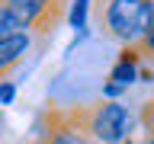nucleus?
Masks as SVG:
<instances>
[{
  "mask_svg": "<svg viewBox=\"0 0 154 144\" xmlns=\"http://www.w3.org/2000/svg\"><path fill=\"white\" fill-rule=\"evenodd\" d=\"M154 0H96V19L109 38L132 45L138 35L151 32Z\"/></svg>",
  "mask_w": 154,
  "mask_h": 144,
  "instance_id": "f257e3e1",
  "label": "nucleus"
},
{
  "mask_svg": "<svg viewBox=\"0 0 154 144\" xmlns=\"http://www.w3.org/2000/svg\"><path fill=\"white\" fill-rule=\"evenodd\" d=\"M77 131H87L84 138L93 141H106V144H119L135 131V115L128 106L116 103V99H103L80 109V125L74 122Z\"/></svg>",
  "mask_w": 154,
  "mask_h": 144,
  "instance_id": "f03ea898",
  "label": "nucleus"
},
{
  "mask_svg": "<svg viewBox=\"0 0 154 144\" xmlns=\"http://www.w3.org/2000/svg\"><path fill=\"white\" fill-rule=\"evenodd\" d=\"M3 3L29 35L32 32L35 35L55 32V26L64 19V10H67V0H3Z\"/></svg>",
  "mask_w": 154,
  "mask_h": 144,
  "instance_id": "7ed1b4c3",
  "label": "nucleus"
},
{
  "mask_svg": "<svg viewBox=\"0 0 154 144\" xmlns=\"http://www.w3.org/2000/svg\"><path fill=\"white\" fill-rule=\"evenodd\" d=\"M29 45H32V35H29L26 29H19V32H10V35L0 38V80L10 77L13 67L23 64V58L29 55Z\"/></svg>",
  "mask_w": 154,
  "mask_h": 144,
  "instance_id": "20e7f679",
  "label": "nucleus"
},
{
  "mask_svg": "<svg viewBox=\"0 0 154 144\" xmlns=\"http://www.w3.org/2000/svg\"><path fill=\"white\" fill-rule=\"evenodd\" d=\"M138 61H141V51H138L135 45H125L122 55H119V61H116L112 70H109V83L128 90V83L138 80Z\"/></svg>",
  "mask_w": 154,
  "mask_h": 144,
  "instance_id": "39448f33",
  "label": "nucleus"
},
{
  "mask_svg": "<svg viewBox=\"0 0 154 144\" xmlns=\"http://www.w3.org/2000/svg\"><path fill=\"white\" fill-rule=\"evenodd\" d=\"M90 7H93V0H67V22L74 29H84L87 26V16H90Z\"/></svg>",
  "mask_w": 154,
  "mask_h": 144,
  "instance_id": "423d86ee",
  "label": "nucleus"
},
{
  "mask_svg": "<svg viewBox=\"0 0 154 144\" xmlns=\"http://www.w3.org/2000/svg\"><path fill=\"white\" fill-rule=\"evenodd\" d=\"M19 29H23V26H19V19L13 16V13L7 10V3L0 0V38L10 35V32H19Z\"/></svg>",
  "mask_w": 154,
  "mask_h": 144,
  "instance_id": "0eeeda50",
  "label": "nucleus"
},
{
  "mask_svg": "<svg viewBox=\"0 0 154 144\" xmlns=\"http://www.w3.org/2000/svg\"><path fill=\"white\" fill-rule=\"evenodd\" d=\"M13 96H16V86L3 77V80H0V106H10V103H13Z\"/></svg>",
  "mask_w": 154,
  "mask_h": 144,
  "instance_id": "6e6552de",
  "label": "nucleus"
},
{
  "mask_svg": "<svg viewBox=\"0 0 154 144\" xmlns=\"http://www.w3.org/2000/svg\"><path fill=\"white\" fill-rule=\"evenodd\" d=\"M119 93H122V86H116V83H106V90H103L106 99H112V96H119Z\"/></svg>",
  "mask_w": 154,
  "mask_h": 144,
  "instance_id": "1a4fd4ad",
  "label": "nucleus"
},
{
  "mask_svg": "<svg viewBox=\"0 0 154 144\" xmlns=\"http://www.w3.org/2000/svg\"><path fill=\"white\" fill-rule=\"evenodd\" d=\"M0 128H3V122H0Z\"/></svg>",
  "mask_w": 154,
  "mask_h": 144,
  "instance_id": "9d476101",
  "label": "nucleus"
}]
</instances>
